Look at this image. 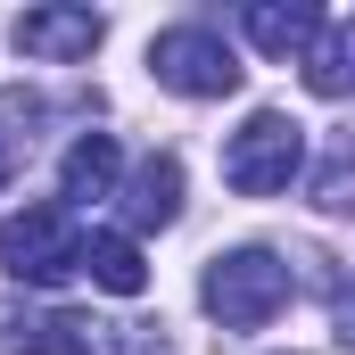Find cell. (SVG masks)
Here are the masks:
<instances>
[{
	"label": "cell",
	"instance_id": "1",
	"mask_svg": "<svg viewBox=\"0 0 355 355\" xmlns=\"http://www.w3.org/2000/svg\"><path fill=\"white\" fill-rule=\"evenodd\" d=\"M198 306H207L223 331H265L272 314L289 306V265H281L272 248H232V257H215V265H207Z\"/></svg>",
	"mask_w": 355,
	"mask_h": 355
},
{
	"label": "cell",
	"instance_id": "2",
	"mask_svg": "<svg viewBox=\"0 0 355 355\" xmlns=\"http://www.w3.org/2000/svg\"><path fill=\"white\" fill-rule=\"evenodd\" d=\"M297 166H306V124L281 116V107H257V116L232 132V149H223V182H232L240 198H272V190H289Z\"/></svg>",
	"mask_w": 355,
	"mask_h": 355
},
{
	"label": "cell",
	"instance_id": "3",
	"mask_svg": "<svg viewBox=\"0 0 355 355\" xmlns=\"http://www.w3.org/2000/svg\"><path fill=\"white\" fill-rule=\"evenodd\" d=\"M0 265L17 272V281H33V289L83 272V232H75V215L50 207V198L25 207V215H8V223H0Z\"/></svg>",
	"mask_w": 355,
	"mask_h": 355
},
{
	"label": "cell",
	"instance_id": "4",
	"mask_svg": "<svg viewBox=\"0 0 355 355\" xmlns=\"http://www.w3.org/2000/svg\"><path fill=\"white\" fill-rule=\"evenodd\" d=\"M149 75L182 99H223V91H240V58L215 25H166L149 42Z\"/></svg>",
	"mask_w": 355,
	"mask_h": 355
},
{
	"label": "cell",
	"instance_id": "5",
	"mask_svg": "<svg viewBox=\"0 0 355 355\" xmlns=\"http://www.w3.org/2000/svg\"><path fill=\"white\" fill-rule=\"evenodd\" d=\"M116 347V322H91L67 306H17L0 297V355H99Z\"/></svg>",
	"mask_w": 355,
	"mask_h": 355
},
{
	"label": "cell",
	"instance_id": "6",
	"mask_svg": "<svg viewBox=\"0 0 355 355\" xmlns=\"http://www.w3.org/2000/svg\"><path fill=\"white\" fill-rule=\"evenodd\" d=\"M99 42H107V17H99V8H25V17H17V50H25V58H50V67L91 58Z\"/></svg>",
	"mask_w": 355,
	"mask_h": 355
},
{
	"label": "cell",
	"instance_id": "7",
	"mask_svg": "<svg viewBox=\"0 0 355 355\" xmlns=\"http://www.w3.org/2000/svg\"><path fill=\"white\" fill-rule=\"evenodd\" d=\"M240 25H248V42H257L265 58H306L314 33H322V8H314V0H248Z\"/></svg>",
	"mask_w": 355,
	"mask_h": 355
},
{
	"label": "cell",
	"instance_id": "8",
	"mask_svg": "<svg viewBox=\"0 0 355 355\" xmlns=\"http://www.w3.org/2000/svg\"><path fill=\"white\" fill-rule=\"evenodd\" d=\"M182 215V157H141L124 182V223L132 232H166Z\"/></svg>",
	"mask_w": 355,
	"mask_h": 355
},
{
	"label": "cell",
	"instance_id": "9",
	"mask_svg": "<svg viewBox=\"0 0 355 355\" xmlns=\"http://www.w3.org/2000/svg\"><path fill=\"white\" fill-rule=\"evenodd\" d=\"M116 174H124V149H116V132H83L75 149H67V166H58V198H116Z\"/></svg>",
	"mask_w": 355,
	"mask_h": 355
},
{
	"label": "cell",
	"instance_id": "10",
	"mask_svg": "<svg viewBox=\"0 0 355 355\" xmlns=\"http://www.w3.org/2000/svg\"><path fill=\"white\" fill-rule=\"evenodd\" d=\"M306 91L314 99H355V17H322L306 50Z\"/></svg>",
	"mask_w": 355,
	"mask_h": 355
},
{
	"label": "cell",
	"instance_id": "11",
	"mask_svg": "<svg viewBox=\"0 0 355 355\" xmlns=\"http://www.w3.org/2000/svg\"><path fill=\"white\" fill-rule=\"evenodd\" d=\"M83 272L107 297H141V289H149V265H141V248H132L124 232H91L83 240Z\"/></svg>",
	"mask_w": 355,
	"mask_h": 355
},
{
	"label": "cell",
	"instance_id": "12",
	"mask_svg": "<svg viewBox=\"0 0 355 355\" xmlns=\"http://www.w3.org/2000/svg\"><path fill=\"white\" fill-rule=\"evenodd\" d=\"M33 141H42V99L33 91H0V190L25 174Z\"/></svg>",
	"mask_w": 355,
	"mask_h": 355
},
{
	"label": "cell",
	"instance_id": "13",
	"mask_svg": "<svg viewBox=\"0 0 355 355\" xmlns=\"http://www.w3.org/2000/svg\"><path fill=\"white\" fill-rule=\"evenodd\" d=\"M314 207H322V215H355V132L322 157V174H314Z\"/></svg>",
	"mask_w": 355,
	"mask_h": 355
},
{
	"label": "cell",
	"instance_id": "14",
	"mask_svg": "<svg viewBox=\"0 0 355 355\" xmlns=\"http://www.w3.org/2000/svg\"><path fill=\"white\" fill-rule=\"evenodd\" d=\"M331 331H339V347L355 355V281H339V289H331Z\"/></svg>",
	"mask_w": 355,
	"mask_h": 355
}]
</instances>
